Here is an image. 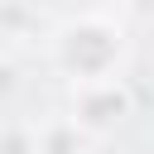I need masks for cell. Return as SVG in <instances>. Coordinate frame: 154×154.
<instances>
[{"instance_id":"obj_1","label":"cell","mask_w":154,"mask_h":154,"mask_svg":"<svg viewBox=\"0 0 154 154\" xmlns=\"http://www.w3.org/2000/svg\"><path fill=\"white\" fill-rule=\"evenodd\" d=\"M120 29L87 14V19H72L53 34V63L72 77V87H87V82H111L116 77V63H120Z\"/></svg>"},{"instance_id":"obj_6","label":"cell","mask_w":154,"mask_h":154,"mask_svg":"<svg viewBox=\"0 0 154 154\" xmlns=\"http://www.w3.org/2000/svg\"><path fill=\"white\" fill-rule=\"evenodd\" d=\"M10 91H14V67H10V63H0V101H5Z\"/></svg>"},{"instance_id":"obj_3","label":"cell","mask_w":154,"mask_h":154,"mask_svg":"<svg viewBox=\"0 0 154 154\" xmlns=\"http://www.w3.org/2000/svg\"><path fill=\"white\" fill-rule=\"evenodd\" d=\"M91 135L72 120V116H48L38 120V154H87Z\"/></svg>"},{"instance_id":"obj_7","label":"cell","mask_w":154,"mask_h":154,"mask_svg":"<svg viewBox=\"0 0 154 154\" xmlns=\"http://www.w3.org/2000/svg\"><path fill=\"white\" fill-rule=\"evenodd\" d=\"M140 10H144V14H149V19H154V0H140Z\"/></svg>"},{"instance_id":"obj_5","label":"cell","mask_w":154,"mask_h":154,"mask_svg":"<svg viewBox=\"0 0 154 154\" xmlns=\"http://www.w3.org/2000/svg\"><path fill=\"white\" fill-rule=\"evenodd\" d=\"M34 24V10L24 0H0V38H24Z\"/></svg>"},{"instance_id":"obj_4","label":"cell","mask_w":154,"mask_h":154,"mask_svg":"<svg viewBox=\"0 0 154 154\" xmlns=\"http://www.w3.org/2000/svg\"><path fill=\"white\" fill-rule=\"evenodd\" d=\"M0 154H38V125L0 120Z\"/></svg>"},{"instance_id":"obj_2","label":"cell","mask_w":154,"mask_h":154,"mask_svg":"<svg viewBox=\"0 0 154 154\" xmlns=\"http://www.w3.org/2000/svg\"><path fill=\"white\" fill-rule=\"evenodd\" d=\"M130 116V96L125 87L111 77V82H87V87H72V120L87 130V135H101L111 130L116 120Z\"/></svg>"}]
</instances>
